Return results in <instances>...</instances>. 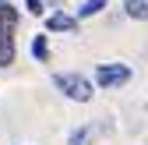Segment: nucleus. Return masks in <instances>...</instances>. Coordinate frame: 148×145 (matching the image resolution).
Segmentation results:
<instances>
[{
    "label": "nucleus",
    "instance_id": "nucleus-1",
    "mask_svg": "<svg viewBox=\"0 0 148 145\" xmlns=\"http://www.w3.org/2000/svg\"><path fill=\"white\" fill-rule=\"evenodd\" d=\"M53 88H57V92H64L67 99H74V103H92V96H95L92 81H88L85 75H78V71H64V75H53Z\"/></svg>",
    "mask_w": 148,
    "mask_h": 145
},
{
    "label": "nucleus",
    "instance_id": "nucleus-2",
    "mask_svg": "<svg viewBox=\"0 0 148 145\" xmlns=\"http://www.w3.org/2000/svg\"><path fill=\"white\" fill-rule=\"evenodd\" d=\"M131 78H134V67H131V64H123V60L99 64V67H95V85H99V88H106V92H113V88H123Z\"/></svg>",
    "mask_w": 148,
    "mask_h": 145
},
{
    "label": "nucleus",
    "instance_id": "nucleus-3",
    "mask_svg": "<svg viewBox=\"0 0 148 145\" xmlns=\"http://www.w3.org/2000/svg\"><path fill=\"white\" fill-rule=\"evenodd\" d=\"M67 32H78V18L74 14H67V11L46 14V35H67Z\"/></svg>",
    "mask_w": 148,
    "mask_h": 145
},
{
    "label": "nucleus",
    "instance_id": "nucleus-4",
    "mask_svg": "<svg viewBox=\"0 0 148 145\" xmlns=\"http://www.w3.org/2000/svg\"><path fill=\"white\" fill-rule=\"evenodd\" d=\"M28 50H32V57L39 60V64H46V60H49V35H46V32H42V35H32V46H28Z\"/></svg>",
    "mask_w": 148,
    "mask_h": 145
},
{
    "label": "nucleus",
    "instance_id": "nucleus-5",
    "mask_svg": "<svg viewBox=\"0 0 148 145\" xmlns=\"http://www.w3.org/2000/svg\"><path fill=\"white\" fill-rule=\"evenodd\" d=\"M109 7V0H85V4L78 7V14H74V18H78V21H85V18H95V14H102Z\"/></svg>",
    "mask_w": 148,
    "mask_h": 145
},
{
    "label": "nucleus",
    "instance_id": "nucleus-6",
    "mask_svg": "<svg viewBox=\"0 0 148 145\" xmlns=\"http://www.w3.org/2000/svg\"><path fill=\"white\" fill-rule=\"evenodd\" d=\"M123 11H127V18H134V21H145L148 18V0H127Z\"/></svg>",
    "mask_w": 148,
    "mask_h": 145
},
{
    "label": "nucleus",
    "instance_id": "nucleus-7",
    "mask_svg": "<svg viewBox=\"0 0 148 145\" xmlns=\"http://www.w3.org/2000/svg\"><path fill=\"white\" fill-rule=\"evenodd\" d=\"M88 138H92V128H78V131H71L67 145H88Z\"/></svg>",
    "mask_w": 148,
    "mask_h": 145
},
{
    "label": "nucleus",
    "instance_id": "nucleus-8",
    "mask_svg": "<svg viewBox=\"0 0 148 145\" xmlns=\"http://www.w3.org/2000/svg\"><path fill=\"white\" fill-rule=\"evenodd\" d=\"M25 11H28L32 18H42V14H46V0H25Z\"/></svg>",
    "mask_w": 148,
    "mask_h": 145
}]
</instances>
